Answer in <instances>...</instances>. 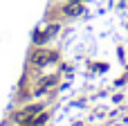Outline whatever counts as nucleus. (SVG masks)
<instances>
[{"label":"nucleus","mask_w":128,"mask_h":126,"mask_svg":"<svg viewBox=\"0 0 128 126\" xmlns=\"http://www.w3.org/2000/svg\"><path fill=\"white\" fill-rule=\"evenodd\" d=\"M54 61H58V52H47V50L38 47V50L32 54V65H36V68L50 65V63H54Z\"/></svg>","instance_id":"f257e3e1"},{"label":"nucleus","mask_w":128,"mask_h":126,"mask_svg":"<svg viewBox=\"0 0 128 126\" xmlns=\"http://www.w3.org/2000/svg\"><path fill=\"white\" fill-rule=\"evenodd\" d=\"M54 83H56V77H47V79H43V81H40V86L34 90V95H43V92H47Z\"/></svg>","instance_id":"f03ea898"},{"label":"nucleus","mask_w":128,"mask_h":126,"mask_svg":"<svg viewBox=\"0 0 128 126\" xmlns=\"http://www.w3.org/2000/svg\"><path fill=\"white\" fill-rule=\"evenodd\" d=\"M63 11H65L68 16H81V14H83V7H81V5H72V2H68Z\"/></svg>","instance_id":"7ed1b4c3"},{"label":"nucleus","mask_w":128,"mask_h":126,"mask_svg":"<svg viewBox=\"0 0 128 126\" xmlns=\"http://www.w3.org/2000/svg\"><path fill=\"white\" fill-rule=\"evenodd\" d=\"M45 41H50L47 32H34V45H43Z\"/></svg>","instance_id":"20e7f679"},{"label":"nucleus","mask_w":128,"mask_h":126,"mask_svg":"<svg viewBox=\"0 0 128 126\" xmlns=\"http://www.w3.org/2000/svg\"><path fill=\"white\" fill-rule=\"evenodd\" d=\"M47 122V115L43 113V115H36V117H32V124L29 126H40V124H45Z\"/></svg>","instance_id":"39448f33"},{"label":"nucleus","mask_w":128,"mask_h":126,"mask_svg":"<svg viewBox=\"0 0 128 126\" xmlns=\"http://www.w3.org/2000/svg\"><path fill=\"white\" fill-rule=\"evenodd\" d=\"M58 29H61V25H56V23H54V25H50V27H47V29H45V32H47V36H50V38H52V36H54V34H56V32H58Z\"/></svg>","instance_id":"423d86ee"},{"label":"nucleus","mask_w":128,"mask_h":126,"mask_svg":"<svg viewBox=\"0 0 128 126\" xmlns=\"http://www.w3.org/2000/svg\"><path fill=\"white\" fill-rule=\"evenodd\" d=\"M68 2H72V5H81L83 0H68Z\"/></svg>","instance_id":"0eeeda50"},{"label":"nucleus","mask_w":128,"mask_h":126,"mask_svg":"<svg viewBox=\"0 0 128 126\" xmlns=\"http://www.w3.org/2000/svg\"><path fill=\"white\" fill-rule=\"evenodd\" d=\"M25 126H27V124H25Z\"/></svg>","instance_id":"6e6552de"}]
</instances>
